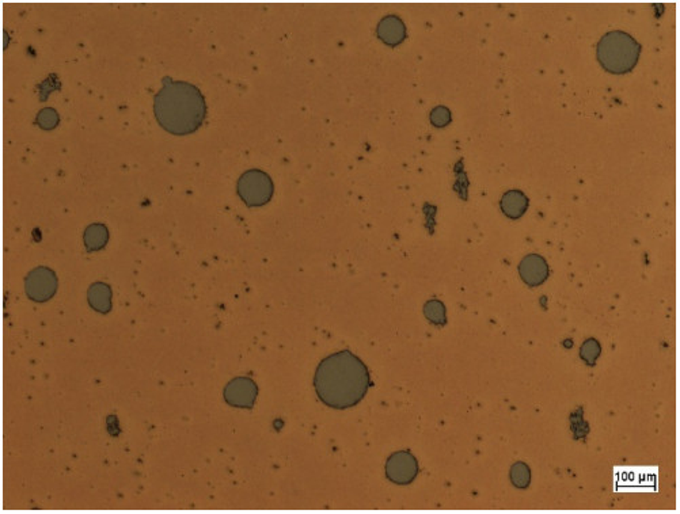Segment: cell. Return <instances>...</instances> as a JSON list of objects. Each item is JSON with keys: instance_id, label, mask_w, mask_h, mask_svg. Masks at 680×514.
<instances>
[{"instance_id": "cell-14", "label": "cell", "mask_w": 680, "mask_h": 514, "mask_svg": "<svg viewBox=\"0 0 680 514\" xmlns=\"http://www.w3.org/2000/svg\"><path fill=\"white\" fill-rule=\"evenodd\" d=\"M511 482L517 488H527L531 483L530 467L526 463L519 461L511 468Z\"/></svg>"}, {"instance_id": "cell-5", "label": "cell", "mask_w": 680, "mask_h": 514, "mask_svg": "<svg viewBox=\"0 0 680 514\" xmlns=\"http://www.w3.org/2000/svg\"><path fill=\"white\" fill-rule=\"evenodd\" d=\"M57 291V277L49 268H36L30 271L25 280V292L28 298L36 303H44L55 296Z\"/></svg>"}, {"instance_id": "cell-12", "label": "cell", "mask_w": 680, "mask_h": 514, "mask_svg": "<svg viewBox=\"0 0 680 514\" xmlns=\"http://www.w3.org/2000/svg\"><path fill=\"white\" fill-rule=\"evenodd\" d=\"M83 238H84V244L87 250L98 251L108 243L109 232L104 224H93L86 228Z\"/></svg>"}, {"instance_id": "cell-11", "label": "cell", "mask_w": 680, "mask_h": 514, "mask_svg": "<svg viewBox=\"0 0 680 514\" xmlns=\"http://www.w3.org/2000/svg\"><path fill=\"white\" fill-rule=\"evenodd\" d=\"M90 306L101 313H108L111 310V289L109 285L96 283L91 285L87 293Z\"/></svg>"}, {"instance_id": "cell-13", "label": "cell", "mask_w": 680, "mask_h": 514, "mask_svg": "<svg viewBox=\"0 0 680 514\" xmlns=\"http://www.w3.org/2000/svg\"><path fill=\"white\" fill-rule=\"evenodd\" d=\"M424 312L428 321H431L434 325H446L447 316H446V307L441 301L439 300H431L425 304Z\"/></svg>"}, {"instance_id": "cell-16", "label": "cell", "mask_w": 680, "mask_h": 514, "mask_svg": "<svg viewBox=\"0 0 680 514\" xmlns=\"http://www.w3.org/2000/svg\"><path fill=\"white\" fill-rule=\"evenodd\" d=\"M571 429L576 440H583L589 433V426L583 418V408H577L571 414Z\"/></svg>"}, {"instance_id": "cell-17", "label": "cell", "mask_w": 680, "mask_h": 514, "mask_svg": "<svg viewBox=\"0 0 680 514\" xmlns=\"http://www.w3.org/2000/svg\"><path fill=\"white\" fill-rule=\"evenodd\" d=\"M37 124L42 129H54L59 124V114L55 109L45 108L37 114Z\"/></svg>"}, {"instance_id": "cell-6", "label": "cell", "mask_w": 680, "mask_h": 514, "mask_svg": "<svg viewBox=\"0 0 680 514\" xmlns=\"http://www.w3.org/2000/svg\"><path fill=\"white\" fill-rule=\"evenodd\" d=\"M419 464L409 452H396L386 463V475L395 485H409L416 479Z\"/></svg>"}, {"instance_id": "cell-9", "label": "cell", "mask_w": 680, "mask_h": 514, "mask_svg": "<svg viewBox=\"0 0 680 514\" xmlns=\"http://www.w3.org/2000/svg\"><path fill=\"white\" fill-rule=\"evenodd\" d=\"M378 36L389 45H398L406 37V27L398 16L389 15L379 22Z\"/></svg>"}, {"instance_id": "cell-7", "label": "cell", "mask_w": 680, "mask_h": 514, "mask_svg": "<svg viewBox=\"0 0 680 514\" xmlns=\"http://www.w3.org/2000/svg\"><path fill=\"white\" fill-rule=\"evenodd\" d=\"M257 386L249 378H236L229 383L224 390L226 402L234 407L250 408L257 398Z\"/></svg>"}, {"instance_id": "cell-10", "label": "cell", "mask_w": 680, "mask_h": 514, "mask_svg": "<svg viewBox=\"0 0 680 514\" xmlns=\"http://www.w3.org/2000/svg\"><path fill=\"white\" fill-rule=\"evenodd\" d=\"M529 208V198L519 190H509L501 198V209L504 215L509 218H519L526 213Z\"/></svg>"}, {"instance_id": "cell-2", "label": "cell", "mask_w": 680, "mask_h": 514, "mask_svg": "<svg viewBox=\"0 0 680 514\" xmlns=\"http://www.w3.org/2000/svg\"><path fill=\"white\" fill-rule=\"evenodd\" d=\"M205 101L201 91L186 81H169L155 95V119L173 135H188L204 121Z\"/></svg>"}, {"instance_id": "cell-1", "label": "cell", "mask_w": 680, "mask_h": 514, "mask_svg": "<svg viewBox=\"0 0 680 514\" xmlns=\"http://www.w3.org/2000/svg\"><path fill=\"white\" fill-rule=\"evenodd\" d=\"M314 384L326 406L342 410L357 405L366 396L369 373L359 357L344 351L329 356L319 364Z\"/></svg>"}, {"instance_id": "cell-4", "label": "cell", "mask_w": 680, "mask_h": 514, "mask_svg": "<svg viewBox=\"0 0 680 514\" xmlns=\"http://www.w3.org/2000/svg\"><path fill=\"white\" fill-rule=\"evenodd\" d=\"M238 193L249 206H261L272 198V179L259 170H249L239 178Z\"/></svg>"}, {"instance_id": "cell-15", "label": "cell", "mask_w": 680, "mask_h": 514, "mask_svg": "<svg viewBox=\"0 0 680 514\" xmlns=\"http://www.w3.org/2000/svg\"><path fill=\"white\" fill-rule=\"evenodd\" d=\"M600 354H601V346L599 341L595 338L586 339L580 348V358L588 366H595Z\"/></svg>"}, {"instance_id": "cell-18", "label": "cell", "mask_w": 680, "mask_h": 514, "mask_svg": "<svg viewBox=\"0 0 680 514\" xmlns=\"http://www.w3.org/2000/svg\"><path fill=\"white\" fill-rule=\"evenodd\" d=\"M431 121L437 128L446 126L451 121V113H449V109L444 108V106H437V108L434 109L432 113H431Z\"/></svg>"}, {"instance_id": "cell-8", "label": "cell", "mask_w": 680, "mask_h": 514, "mask_svg": "<svg viewBox=\"0 0 680 514\" xmlns=\"http://www.w3.org/2000/svg\"><path fill=\"white\" fill-rule=\"evenodd\" d=\"M521 280L530 286L544 284L549 277V265L544 258L538 254H530L523 258L519 265Z\"/></svg>"}, {"instance_id": "cell-3", "label": "cell", "mask_w": 680, "mask_h": 514, "mask_svg": "<svg viewBox=\"0 0 680 514\" xmlns=\"http://www.w3.org/2000/svg\"><path fill=\"white\" fill-rule=\"evenodd\" d=\"M641 46L634 37L622 30L604 34L598 44V60L611 74H626L636 67Z\"/></svg>"}]
</instances>
